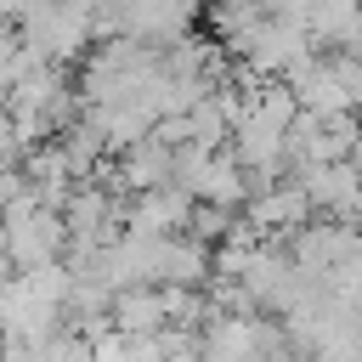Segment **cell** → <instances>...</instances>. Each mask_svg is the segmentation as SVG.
Returning a JSON list of instances; mask_svg holds the SVG:
<instances>
[{
    "instance_id": "obj_1",
    "label": "cell",
    "mask_w": 362,
    "mask_h": 362,
    "mask_svg": "<svg viewBox=\"0 0 362 362\" xmlns=\"http://www.w3.org/2000/svg\"><path fill=\"white\" fill-rule=\"evenodd\" d=\"M300 187H305V198H311L317 209H334V215L362 209V170H356L351 158H339V164H311Z\"/></svg>"
}]
</instances>
